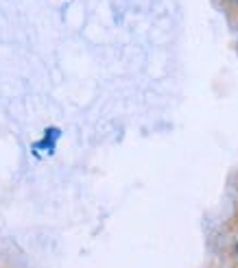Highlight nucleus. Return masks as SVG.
Segmentation results:
<instances>
[{
    "label": "nucleus",
    "instance_id": "1",
    "mask_svg": "<svg viewBox=\"0 0 238 268\" xmlns=\"http://www.w3.org/2000/svg\"><path fill=\"white\" fill-rule=\"evenodd\" d=\"M234 257H236V262H238V238L234 240Z\"/></svg>",
    "mask_w": 238,
    "mask_h": 268
}]
</instances>
